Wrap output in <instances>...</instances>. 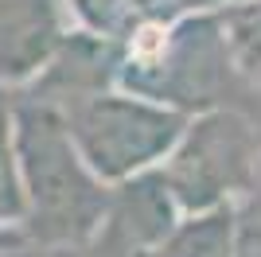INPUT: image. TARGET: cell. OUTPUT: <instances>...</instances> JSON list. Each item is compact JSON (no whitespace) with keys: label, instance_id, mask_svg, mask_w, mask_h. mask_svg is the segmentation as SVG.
I'll list each match as a JSON object with an SVG mask.
<instances>
[{"label":"cell","instance_id":"1","mask_svg":"<svg viewBox=\"0 0 261 257\" xmlns=\"http://www.w3.org/2000/svg\"><path fill=\"white\" fill-rule=\"evenodd\" d=\"M12 156L23 195V234L35 246L82 249L94 242L109 207V183H101L78 156L63 113L35 97H8Z\"/></svg>","mask_w":261,"mask_h":257},{"label":"cell","instance_id":"2","mask_svg":"<svg viewBox=\"0 0 261 257\" xmlns=\"http://www.w3.org/2000/svg\"><path fill=\"white\" fill-rule=\"evenodd\" d=\"M261 168V133L246 109L218 106L191 113L156 168L179 214H203L215 207H238L250 195Z\"/></svg>","mask_w":261,"mask_h":257},{"label":"cell","instance_id":"3","mask_svg":"<svg viewBox=\"0 0 261 257\" xmlns=\"http://www.w3.org/2000/svg\"><path fill=\"white\" fill-rule=\"evenodd\" d=\"M59 113L70 128L78 156L109 187H117L133 175H144V171H156L187 125V113L137 97L117 86L78 97Z\"/></svg>","mask_w":261,"mask_h":257},{"label":"cell","instance_id":"4","mask_svg":"<svg viewBox=\"0 0 261 257\" xmlns=\"http://www.w3.org/2000/svg\"><path fill=\"white\" fill-rule=\"evenodd\" d=\"M179 218L184 214L168 195L164 179L156 171H144V175H133V179L109 187L106 218L90 246L98 249V257H144L172 234Z\"/></svg>","mask_w":261,"mask_h":257},{"label":"cell","instance_id":"5","mask_svg":"<svg viewBox=\"0 0 261 257\" xmlns=\"http://www.w3.org/2000/svg\"><path fill=\"white\" fill-rule=\"evenodd\" d=\"M63 35L59 0H0V86H28Z\"/></svg>","mask_w":261,"mask_h":257},{"label":"cell","instance_id":"6","mask_svg":"<svg viewBox=\"0 0 261 257\" xmlns=\"http://www.w3.org/2000/svg\"><path fill=\"white\" fill-rule=\"evenodd\" d=\"M66 4L74 8L82 32L121 43L137 23L179 20V16H191V12H211L226 0H66Z\"/></svg>","mask_w":261,"mask_h":257},{"label":"cell","instance_id":"7","mask_svg":"<svg viewBox=\"0 0 261 257\" xmlns=\"http://www.w3.org/2000/svg\"><path fill=\"white\" fill-rule=\"evenodd\" d=\"M144 257H238V207L184 214Z\"/></svg>","mask_w":261,"mask_h":257},{"label":"cell","instance_id":"8","mask_svg":"<svg viewBox=\"0 0 261 257\" xmlns=\"http://www.w3.org/2000/svg\"><path fill=\"white\" fill-rule=\"evenodd\" d=\"M215 20L234 74L246 86H261V0H226L215 8Z\"/></svg>","mask_w":261,"mask_h":257},{"label":"cell","instance_id":"9","mask_svg":"<svg viewBox=\"0 0 261 257\" xmlns=\"http://www.w3.org/2000/svg\"><path fill=\"white\" fill-rule=\"evenodd\" d=\"M238 238L261 246V168H257V179H253L250 195L238 203Z\"/></svg>","mask_w":261,"mask_h":257},{"label":"cell","instance_id":"10","mask_svg":"<svg viewBox=\"0 0 261 257\" xmlns=\"http://www.w3.org/2000/svg\"><path fill=\"white\" fill-rule=\"evenodd\" d=\"M70 253H74V249H51V246H35V242L0 249V257H70Z\"/></svg>","mask_w":261,"mask_h":257},{"label":"cell","instance_id":"11","mask_svg":"<svg viewBox=\"0 0 261 257\" xmlns=\"http://www.w3.org/2000/svg\"><path fill=\"white\" fill-rule=\"evenodd\" d=\"M28 234H23V226L16 222H0V249H12V246H23Z\"/></svg>","mask_w":261,"mask_h":257},{"label":"cell","instance_id":"12","mask_svg":"<svg viewBox=\"0 0 261 257\" xmlns=\"http://www.w3.org/2000/svg\"><path fill=\"white\" fill-rule=\"evenodd\" d=\"M246 113H250V121L257 125V133H261V86H250V101H246Z\"/></svg>","mask_w":261,"mask_h":257}]
</instances>
